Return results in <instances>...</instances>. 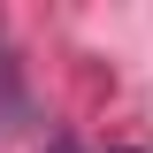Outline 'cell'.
<instances>
[{"mask_svg":"<svg viewBox=\"0 0 153 153\" xmlns=\"http://www.w3.org/2000/svg\"><path fill=\"white\" fill-rule=\"evenodd\" d=\"M54 153H76V146H69V138H61V146H54Z\"/></svg>","mask_w":153,"mask_h":153,"instance_id":"cell-1","label":"cell"}]
</instances>
